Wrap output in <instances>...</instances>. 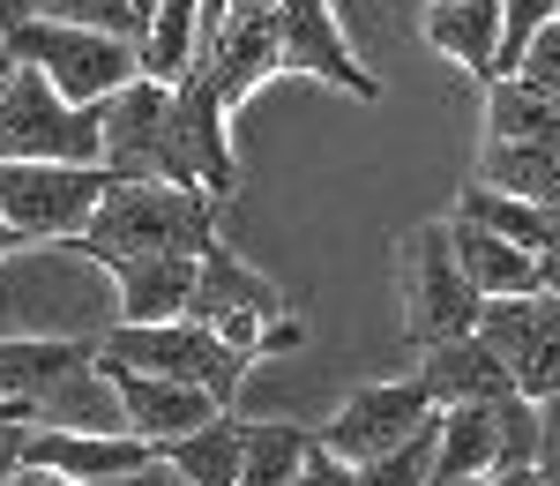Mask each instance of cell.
<instances>
[{
    "label": "cell",
    "instance_id": "obj_26",
    "mask_svg": "<svg viewBox=\"0 0 560 486\" xmlns=\"http://www.w3.org/2000/svg\"><path fill=\"white\" fill-rule=\"evenodd\" d=\"M23 23H68V31H105V38H135L128 0H23Z\"/></svg>",
    "mask_w": 560,
    "mask_h": 486
},
{
    "label": "cell",
    "instance_id": "obj_35",
    "mask_svg": "<svg viewBox=\"0 0 560 486\" xmlns=\"http://www.w3.org/2000/svg\"><path fill=\"white\" fill-rule=\"evenodd\" d=\"M150 8H158V0H128V15H135V31H142V15H150Z\"/></svg>",
    "mask_w": 560,
    "mask_h": 486
},
{
    "label": "cell",
    "instance_id": "obj_12",
    "mask_svg": "<svg viewBox=\"0 0 560 486\" xmlns=\"http://www.w3.org/2000/svg\"><path fill=\"white\" fill-rule=\"evenodd\" d=\"M105 374V390H113V404H120V435L142 449H165L179 442V435H195V427H210L217 404L202 397V390H179V382H150V374H128V367H97Z\"/></svg>",
    "mask_w": 560,
    "mask_h": 486
},
{
    "label": "cell",
    "instance_id": "obj_36",
    "mask_svg": "<svg viewBox=\"0 0 560 486\" xmlns=\"http://www.w3.org/2000/svg\"><path fill=\"white\" fill-rule=\"evenodd\" d=\"M8 255H23V247H15V240H8V224H0V263H8Z\"/></svg>",
    "mask_w": 560,
    "mask_h": 486
},
{
    "label": "cell",
    "instance_id": "obj_29",
    "mask_svg": "<svg viewBox=\"0 0 560 486\" xmlns=\"http://www.w3.org/2000/svg\"><path fill=\"white\" fill-rule=\"evenodd\" d=\"M97 486H187V479L158 456V464H142V472H120V479H97Z\"/></svg>",
    "mask_w": 560,
    "mask_h": 486
},
{
    "label": "cell",
    "instance_id": "obj_27",
    "mask_svg": "<svg viewBox=\"0 0 560 486\" xmlns=\"http://www.w3.org/2000/svg\"><path fill=\"white\" fill-rule=\"evenodd\" d=\"M516 83H530L538 97H560V23H546L538 38L516 53V68H509Z\"/></svg>",
    "mask_w": 560,
    "mask_h": 486
},
{
    "label": "cell",
    "instance_id": "obj_24",
    "mask_svg": "<svg viewBox=\"0 0 560 486\" xmlns=\"http://www.w3.org/2000/svg\"><path fill=\"white\" fill-rule=\"evenodd\" d=\"M314 449V427L292 419H247V442H240V479L232 486H292V472Z\"/></svg>",
    "mask_w": 560,
    "mask_h": 486
},
{
    "label": "cell",
    "instance_id": "obj_18",
    "mask_svg": "<svg viewBox=\"0 0 560 486\" xmlns=\"http://www.w3.org/2000/svg\"><path fill=\"white\" fill-rule=\"evenodd\" d=\"M427 45L456 60L478 90L493 83V0H427Z\"/></svg>",
    "mask_w": 560,
    "mask_h": 486
},
{
    "label": "cell",
    "instance_id": "obj_34",
    "mask_svg": "<svg viewBox=\"0 0 560 486\" xmlns=\"http://www.w3.org/2000/svg\"><path fill=\"white\" fill-rule=\"evenodd\" d=\"M15 23H23V0H0V38H8Z\"/></svg>",
    "mask_w": 560,
    "mask_h": 486
},
{
    "label": "cell",
    "instance_id": "obj_31",
    "mask_svg": "<svg viewBox=\"0 0 560 486\" xmlns=\"http://www.w3.org/2000/svg\"><path fill=\"white\" fill-rule=\"evenodd\" d=\"M23 427H31V412L23 404H0V435H23Z\"/></svg>",
    "mask_w": 560,
    "mask_h": 486
},
{
    "label": "cell",
    "instance_id": "obj_14",
    "mask_svg": "<svg viewBox=\"0 0 560 486\" xmlns=\"http://www.w3.org/2000/svg\"><path fill=\"white\" fill-rule=\"evenodd\" d=\"M105 285H113V322H120V329H158V322H179V314H187L195 263H179V255L105 263Z\"/></svg>",
    "mask_w": 560,
    "mask_h": 486
},
{
    "label": "cell",
    "instance_id": "obj_7",
    "mask_svg": "<svg viewBox=\"0 0 560 486\" xmlns=\"http://www.w3.org/2000/svg\"><path fill=\"white\" fill-rule=\"evenodd\" d=\"M0 165H97V113L60 105L31 68L0 83Z\"/></svg>",
    "mask_w": 560,
    "mask_h": 486
},
{
    "label": "cell",
    "instance_id": "obj_37",
    "mask_svg": "<svg viewBox=\"0 0 560 486\" xmlns=\"http://www.w3.org/2000/svg\"><path fill=\"white\" fill-rule=\"evenodd\" d=\"M8 68H15V60H8V45H0V83H8Z\"/></svg>",
    "mask_w": 560,
    "mask_h": 486
},
{
    "label": "cell",
    "instance_id": "obj_21",
    "mask_svg": "<svg viewBox=\"0 0 560 486\" xmlns=\"http://www.w3.org/2000/svg\"><path fill=\"white\" fill-rule=\"evenodd\" d=\"M456 224H478V232H493V240H509L523 255H538V263H553V218L546 210H530V202H509V195H493V187H478L464 180V195H456Z\"/></svg>",
    "mask_w": 560,
    "mask_h": 486
},
{
    "label": "cell",
    "instance_id": "obj_6",
    "mask_svg": "<svg viewBox=\"0 0 560 486\" xmlns=\"http://www.w3.org/2000/svg\"><path fill=\"white\" fill-rule=\"evenodd\" d=\"M471 337H478V352L509 374V390L523 404H553V390H560V292L478 300Z\"/></svg>",
    "mask_w": 560,
    "mask_h": 486
},
{
    "label": "cell",
    "instance_id": "obj_13",
    "mask_svg": "<svg viewBox=\"0 0 560 486\" xmlns=\"http://www.w3.org/2000/svg\"><path fill=\"white\" fill-rule=\"evenodd\" d=\"M448 224V255L464 269V285H471L478 300H523V292H553V263H538V255H523L509 240H493V232H478V224Z\"/></svg>",
    "mask_w": 560,
    "mask_h": 486
},
{
    "label": "cell",
    "instance_id": "obj_3",
    "mask_svg": "<svg viewBox=\"0 0 560 486\" xmlns=\"http://www.w3.org/2000/svg\"><path fill=\"white\" fill-rule=\"evenodd\" d=\"M0 45H8V60L31 68L60 105H83V113H97L120 83H135V38L68 31V23H15Z\"/></svg>",
    "mask_w": 560,
    "mask_h": 486
},
{
    "label": "cell",
    "instance_id": "obj_9",
    "mask_svg": "<svg viewBox=\"0 0 560 486\" xmlns=\"http://www.w3.org/2000/svg\"><path fill=\"white\" fill-rule=\"evenodd\" d=\"M179 322H195V329H210L217 345L255 359V337L269 322H284V292H277V277H261L247 255H232L217 240L210 255L195 263V292H187V314Z\"/></svg>",
    "mask_w": 560,
    "mask_h": 486
},
{
    "label": "cell",
    "instance_id": "obj_15",
    "mask_svg": "<svg viewBox=\"0 0 560 486\" xmlns=\"http://www.w3.org/2000/svg\"><path fill=\"white\" fill-rule=\"evenodd\" d=\"M90 367H97V345H83V337H0V404L31 412Z\"/></svg>",
    "mask_w": 560,
    "mask_h": 486
},
{
    "label": "cell",
    "instance_id": "obj_33",
    "mask_svg": "<svg viewBox=\"0 0 560 486\" xmlns=\"http://www.w3.org/2000/svg\"><path fill=\"white\" fill-rule=\"evenodd\" d=\"M15 479V435H0V486Z\"/></svg>",
    "mask_w": 560,
    "mask_h": 486
},
{
    "label": "cell",
    "instance_id": "obj_19",
    "mask_svg": "<svg viewBox=\"0 0 560 486\" xmlns=\"http://www.w3.org/2000/svg\"><path fill=\"white\" fill-rule=\"evenodd\" d=\"M478 187L530 202V210H560V142H516V150H478Z\"/></svg>",
    "mask_w": 560,
    "mask_h": 486
},
{
    "label": "cell",
    "instance_id": "obj_11",
    "mask_svg": "<svg viewBox=\"0 0 560 486\" xmlns=\"http://www.w3.org/2000/svg\"><path fill=\"white\" fill-rule=\"evenodd\" d=\"M433 419V404L419 397V382L404 374V382H366V390H351L345 404H337V419L314 435V442L329 449L337 464H374L382 449H396V442H411L419 427Z\"/></svg>",
    "mask_w": 560,
    "mask_h": 486
},
{
    "label": "cell",
    "instance_id": "obj_25",
    "mask_svg": "<svg viewBox=\"0 0 560 486\" xmlns=\"http://www.w3.org/2000/svg\"><path fill=\"white\" fill-rule=\"evenodd\" d=\"M433 435H441V412H433L411 442H396V449H382L374 464H359L351 479L359 486H433Z\"/></svg>",
    "mask_w": 560,
    "mask_h": 486
},
{
    "label": "cell",
    "instance_id": "obj_38",
    "mask_svg": "<svg viewBox=\"0 0 560 486\" xmlns=\"http://www.w3.org/2000/svg\"><path fill=\"white\" fill-rule=\"evenodd\" d=\"M471 486H478V479H471Z\"/></svg>",
    "mask_w": 560,
    "mask_h": 486
},
{
    "label": "cell",
    "instance_id": "obj_2",
    "mask_svg": "<svg viewBox=\"0 0 560 486\" xmlns=\"http://www.w3.org/2000/svg\"><path fill=\"white\" fill-rule=\"evenodd\" d=\"M97 367H128V374H150V382H179V390H202L217 412H240L247 397V374L255 359L217 345L210 329L195 322H158V329H105L97 337Z\"/></svg>",
    "mask_w": 560,
    "mask_h": 486
},
{
    "label": "cell",
    "instance_id": "obj_17",
    "mask_svg": "<svg viewBox=\"0 0 560 486\" xmlns=\"http://www.w3.org/2000/svg\"><path fill=\"white\" fill-rule=\"evenodd\" d=\"M516 142H560V97H538L516 76H493L478 105V150H516Z\"/></svg>",
    "mask_w": 560,
    "mask_h": 486
},
{
    "label": "cell",
    "instance_id": "obj_4",
    "mask_svg": "<svg viewBox=\"0 0 560 486\" xmlns=\"http://www.w3.org/2000/svg\"><path fill=\"white\" fill-rule=\"evenodd\" d=\"M97 173L105 180H142V187H195L179 165L173 135V90L165 83H120L97 105Z\"/></svg>",
    "mask_w": 560,
    "mask_h": 486
},
{
    "label": "cell",
    "instance_id": "obj_20",
    "mask_svg": "<svg viewBox=\"0 0 560 486\" xmlns=\"http://www.w3.org/2000/svg\"><path fill=\"white\" fill-rule=\"evenodd\" d=\"M195 15H202V0H158L142 15V31H135V76L142 83L173 90L187 76V60H195Z\"/></svg>",
    "mask_w": 560,
    "mask_h": 486
},
{
    "label": "cell",
    "instance_id": "obj_23",
    "mask_svg": "<svg viewBox=\"0 0 560 486\" xmlns=\"http://www.w3.org/2000/svg\"><path fill=\"white\" fill-rule=\"evenodd\" d=\"M31 427H45V435H120V404L105 390V374L90 367V374L60 382L52 397L31 404Z\"/></svg>",
    "mask_w": 560,
    "mask_h": 486
},
{
    "label": "cell",
    "instance_id": "obj_5",
    "mask_svg": "<svg viewBox=\"0 0 560 486\" xmlns=\"http://www.w3.org/2000/svg\"><path fill=\"white\" fill-rule=\"evenodd\" d=\"M396 292H404V337H411V352H419V345H448V337H471L478 292L464 285V269H456V255H448V224L441 218L404 232Z\"/></svg>",
    "mask_w": 560,
    "mask_h": 486
},
{
    "label": "cell",
    "instance_id": "obj_8",
    "mask_svg": "<svg viewBox=\"0 0 560 486\" xmlns=\"http://www.w3.org/2000/svg\"><path fill=\"white\" fill-rule=\"evenodd\" d=\"M105 195L97 165H0V224L15 247H68Z\"/></svg>",
    "mask_w": 560,
    "mask_h": 486
},
{
    "label": "cell",
    "instance_id": "obj_30",
    "mask_svg": "<svg viewBox=\"0 0 560 486\" xmlns=\"http://www.w3.org/2000/svg\"><path fill=\"white\" fill-rule=\"evenodd\" d=\"M478 486H546V479H538V472H486Z\"/></svg>",
    "mask_w": 560,
    "mask_h": 486
},
{
    "label": "cell",
    "instance_id": "obj_32",
    "mask_svg": "<svg viewBox=\"0 0 560 486\" xmlns=\"http://www.w3.org/2000/svg\"><path fill=\"white\" fill-rule=\"evenodd\" d=\"M8 486H68V479H52V472H31V464H15V479Z\"/></svg>",
    "mask_w": 560,
    "mask_h": 486
},
{
    "label": "cell",
    "instance_id": "obj_10",
    "mask_svg": "<svg viewBox=\"0 0 560 486\" xmlns=\"http://www.w3.org/2000/svg\"><path fill=\"white\" fill-rule=\"evenodd\" d=\"M269 38H277V76H314V83L345 90L359 105L382 97L366 60L351 53V31L337 23V0H277L269 8Z\"/></svg>",
    "mask_w": 560,
    "mask_h": 486
},
{
    "label": "cell",
    "instance_id": "obj_1",
    "mask_svg": "<svg viewBox=\"0 0 560 486\" xmlns=\"http://www.w3.org/2000/svg\"><path fill=\"white\" fill-rule=\"evenodd\" d=\"M217 240V202L202 187H142V180H105L90 224L68 240L83 263H150V255H179L202 263Z\"/></svg>",
    "mask_w": 560,
    "mask_h": 486
},
{
    "label": "cell",
    "instance_id": "obj_16",
    "mask_svg": "<svg viewBox=\"0 0 560 486\" xmlns=\"http://www.w3.org/2000/svg\"><path fill=\"white\" fill-rule=\"evenodd\" d=\"M419 397L433 412H464V404H493L509 397V374L478 352V337H448V345H419Z\"/></svg>",
    "mask_w": 560,
    "mask_h": 486
},
{
    "label": "cell",
    "instance_id": "obj_28",
    "mask_svg": "<svg viewBox=\"0 0 560 486\" xmlns=\"http://www.w3.org/2000/svg\"><path fill=\"white\" fill-rule=\"evenodd\" d=\"M292 486H359V479H351V464H337L329 449L314 442V449H306V464L292 472Z\"/></svg>",
    "mask_w": 560,
    "mask_h": 486
},
{
    "label": "cell",
    "instance_id": "obj_22",
    "mask_svg": "<svg viewBox=\"0 0 560 486\" xmlns=\"http://www.w3.org/2000/svg\"><path fill=\"white\" fill-rule=\"evenodd\" d=\"M240 442H247V419L240 412H217L210 427H195V435H179L165 449V464H173L187 486H232L240 479Z\"/></svg>",
    "mask_w": 560,
    "mask_h": 486
}]
</instances>
